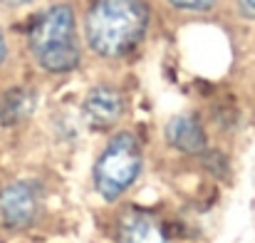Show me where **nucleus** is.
Returning a JSON list of instances; mask_svg holds the SVG:
<instances>
[{
	"label": "nucleus",
	"mask_w": 255,
	"mask_h": 243,
	"mask_svg": "<svg viewBox=\"0 0 255 243\" xmlns=\"http://www.w3.org/2000/svg\"><path fill=\"white\" fill-rule=\"evenodd\" d=\"M5 60V37H2V30H0V65Z\"/></svg>",
	"instance_id": "11"
},
{
	"label": "nucleus",
	"mask_w": 255,
	"mask_h": 243,
	"mask_svg": "<svg viewBox=\"0 0 255 243\" xmlns=\"http://www.w3.org/2000/svg\"><path fill=\"white\" fill-rule=\"evenodd\" d=\"M117 243H169L159 221L146 214V211H136L129 209L122 214L119 224H117Z\"/></svg>",
	"instance_id": "6"
},
{
	"label": "nucleus",
	"mask_w": 255,
	"mask_h": 243,
	"mask_svg": "<svg viewBox=\"0 0 255 243\" xmlns=\"http://www.w3.org/2000/svg\"><path fill=\"white\" fill-rule=\"evenodd\" d=\"M149 25L144 0H94L85 20L89 47L102 57H122L131 52Z\"/></svg>",
	"instance_id": "1"
},
{
	"label": "nucleus",
	"mask_w": 255,
	"mask_h": 243,
	"mask_svg": "<svg viewBox=\"0 0 255 243\" xmlns=\"http://www.w3.org/2000/svg\"><path fill=\"white\" fill-rule=\"evenodd\" d=\"M2 2H7V5H25V2H32V0H2Z\"/></svg>",
	"instance_id": "12"
},
{
	"label": "nucleus",
	"mask_w": 255,
	"mask_h": 243,
	"mask_svg": "<svg viewBox=\"0 0 255 243\" xmlns=\"http://www.w3.org/2000/svg\"><path fill=\"white\" fill-rule=\"evenodd\" d=\"M40 214V189L32 181H12L0 191V219L7 229H27Z\"/></svg>",
	"instance_id": "4"
},
{
	"label": "nucleus",
	"mask_w": 255,
	"mask_h": 243,
	"mask_svg": "<svg viewBox=\"0 0 255 243\" xmlns=\"http://www.w3.org/2000/svg\"><path fill=\"white\" fill-rule=\"evenodd\" d=\"M166 142L183 154H201L206 149V134L193 114H178L166 124Z\"/></svg>",
	"instance_id": "7"
},
{
	"label": "nucleus",
	"mask_w": 255,
	"mask_h": 243,
	"mask_svg": "<svg viewBox=\"0 0 255 243\" xmlns=\"http://www.w3.org/2000/svg\"><path fill=\"white\" fill-rule=\"evenodd\" d=\"M141 171V147L131 132L114 134L94 164V189L104 201H117Z\"/></svg>",
	"instance_id": "3"
},
{
	"label": "nucleus",
	"mask_w": 255,
	"mask_h": 243,
	"mask_svg": "<svg viewBox=\"0 0 255 243\" xmlns=\"http://www.w3.org/2000/svg\"><path fill=\"white\" fill-rule=\"evenodd\" d=\"M30 52L47 72H70L80 65V45L75 35V12L70 5H52L30 30Z\"/></svg>",
	"instance_id": "2"
},
{
	"label": "nucleus",
	"mask_w": 255,
	"mask_h": 243,
	"mask_svg": "<svg viewBox=\"0 0 255 243\" xmlns=\"http://www.w3.org/2000/svg\"><path fill=\"white\" fill-rule=\"evenodd\" d=\"M246 17H255V0H238Z\"/></svg>",
	"instance_id": "10"
},
{
	"label": "nucleus",
	"mask_w": 255,
	"mask_h": 243,
	"mask_svg": "<svg viewBox=\"0 0 255 243\" xmlns=\"http://www.w3.org/2000/svg\"><path fill=\"white\" fill-rule=\"evenodd\" d=\"M35 104H37V94L32 89L15 87V89L5 92L2 99H0V122L2 124H17L35 112Z\"/></svg>",
	"instance_id": "8"
},
{
	"label": "nucleus",
	"mask_w": 255,
	"mask_h": 243,
	"mask_svg": "<svg viewBox=\"0 0 255 243\" xmlns=\"http://www.w3.org/2000/svg\"><path fill=\"white\" fill-rule=\"evenodd\" d=\"M169 2L181 10H191V12H206L216 5V0H169Z\"/></svg>",
	"instance_id": "9"
},
{
	"label": "nucleus",
	"mask_w": 255,
	"mask_h": 243,
	"mask_svg": "<svg viewBox=\"0 0 255 243\" xmlns=\"http://www.w3.org/2000/svg\"><path fill=\"white\" fill-rule=\"evenodd\" d=\"M124 114V99L114 87L99 84L87 92L82 102V117L92 129H109Z\"/></svg>",
	"instance_id": "5"
}]
</instances>
